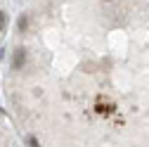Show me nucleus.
<instances>
[{"label": "nucleus", "mask_w": 149, "mask_h": 147, "mask_svg": "<svg viewBox=\"0 0 149 147\" xmlns=\"http://www.w3.org/2000/svg\"><path fill=\"white\" fill-rule=\"evenodd\" d=\"M26 24H29V22H26V17H22V19H19V29L24 31V29H26Z\"/></svg>", "instance_id": "7ed1b4c3"}, {"label": "nucleus", "mask_w": 149, "mask_h": 147, "mask_svg": "<svg viewBox=\"0 0 149 147\" xmlns=\"http://www.w3.org/2000/svg\"><path fill=\"white\" fill-rule=\"evenodd\" d=\"M5 24H7V14H5V12H0V31L5 29Z\"/></svg>", "instance_id": "f03ea898"}, {"label": "nucleus", "mask_w": 149, "mask_h": 147, "mask_svg": "<svg viewBox=\"0 0 149 147\" xmlns=\"http://www.w3.org/2000/svg\"><path fill=\"white\" fill-rule=\"evenodd\" d=\"M29 145H31V147H40V145H38V140H36V138H31V140H29Z\"/></svg>", "instance_id": "20e7f679"}, {"label": "nucleus", "mask_w": 149, "mask_h": 147, "mask_svg": "<svg viewBox=\"0 0 149 147\" xmlns=\"http://www.w3.org/2000/svg\"><path fill=\"white\" fill-rule=\"evenodd\" d=\"M26 64V50L19 48V50H14V57H12V66L14 69H22Z\"/></svg>", "instance_id": "f257e3e1"}]
</instances>
